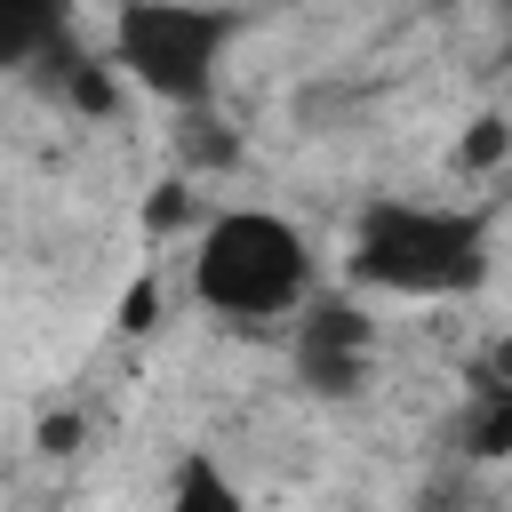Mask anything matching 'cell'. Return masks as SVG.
I'll return each mask as SVG.
<instances>
[{"label": "cell", "mask_w": 512, "mask_h": 512, "mask_svg": "<svg viewBox=\"0 0 512 512\" xmlns=\"http://www.w3.org/2000/svg\"><path fill=\"white\" fill-rule=\"evenodd\" d=\"M192 296L224 328H272L320 296V256L280 208H208L192 224Z\"/></svg>", "instance_id": "7a4b0ae2"}, {"label": "cell", "mask_w": 512, "mask_h": 512, "mask_svg": "<svg viewBox=\"0 0 512 512\" xmlns=\"http://www.w3.org/2000/svg\"><path fill=\"white\" fill-rule=\"evenodd\" d=\"M168 504H176V512H240V480H232L208 448H192V456H176V472H168Z\"/></svg>", "instance_id": "52a82bcc"}, {"label": "cell", "mask_w": 512, "mask_h": 512, "mask_svg": "<svg viewBox=\"0 0 512 512\" xmlns=\"http://www.w3.org/2000/svg\"><path fill=\"white\" fill-rule=\"evenodd\" d=\"M112 312H120V328H128V336L160 328V280H152V272H136V288H120V304H112Z\"/></svg>", "instance_id": "30bf717a"}, {"label": "cell", "mask_w": 512, "mask_h": 512, "mask_svg": "<svg viewBox=\"0 0 512 512\" xmlns=\"http://www.w3.org/2000/svg\"><path fill=\"white\" fill-rule=\"evenodd\" d=\"M152 232H184V224H200V200H192V184L184 176H168V184H152Z\"/></svg>", "instance_id": "9c48e42d"}, {"label": "cell", "mask_w": 512, "mask_h": 512, "mask_svg": "<svg viewBox=\"0 0 512 512\" xmlns=\"http://www.w3.org/2000/svg\"><path fill=\"white\" fill-rule=\"evenodd\" d=\"M64 32H72V0H0V64L8 72H32Z\"/></svg>", "instance_id": "8992f818"}, {"label": "cell", "mask_w": 512, "mask_h": 512, "mask_svg": "<svg viewBox=\"0 0 512 512\" xmlns=\"http://www.w3.org/2000/svg\"><path fill=\"white\" fill-rule=\"evenodd\" d=\"M472 376H496V384H512V336H496V344L472 360Z\"/></svg>", "instance_id": "8fae6325"}, {"label": "cell", "mask_w": 512, "mask_h": 512, "mask_svg": "<svg viewBox=\"0 0 512 512\" xmlns=\"http://www.w3.org/2000/svg\"><path fill=\"white\" fill-rule=\"evenodd\" d=\"M240 32H248V8H224V0H120L112 8V64L152 104L200 112L216 96Z\"/></svg>", "instance_id": "3957f363"}, {"label": "cell", "mask_w": 512, "mask_h": 512, "mask_svg": "<svg viewBox=\"0 0 512 512\" xmlns=\"http://www.w3.org/2000/svg\"><path fill=\"white\" fill-rule=\"evenodd\" d=\"M496 272V224L464 200H368L344 248V280L400 304L480 296Z\"/></svg>", "instance_id": "6da1fadb"}, {"label": "cell", "mask_w": 512, "mask_h": 512, "mask_svg": "<svg viewBox=\"0 0 512 512\" xmlns=\"http://www.w3.org/2000/svg\"><path fill=\"white\" fill-rule=\"evenodd\" d=\"M288 368L312 400H360L368 376H376V312H368V288H320L304 312H296V336H288Z\"/></svg>", "instance_id": "277c9868"}, {"label": "cell", "mask_w": 512, "mask_h": 512, "mask_svg": "<svg viewBox=\"0 0 512 512\" xmlns=\"http://www.w3.org/2000/svg\"><path fill=\"white\" fill-rule=\"evenodd\" d=\"M512 160V120L504 112H480L464 136H456V168H472V176H496Z\"/></svg>", "instance_id": "ba28073f"}, {"label": "cell", "mask_w": 512, "mask_h": 512, "mask_svg": "<svg viewBox=\"0 0 512 512\" xmlns=\"http://www.w3.org/2000/svg\"><path fill=\"white\" fill-rule=\"evenodd\" d=\"M456 448H464V456H480V464L512 456V384H496V376H464Z\"/></svg>", "instance_id": "5b68a950"}]
</instances>
